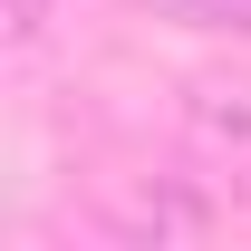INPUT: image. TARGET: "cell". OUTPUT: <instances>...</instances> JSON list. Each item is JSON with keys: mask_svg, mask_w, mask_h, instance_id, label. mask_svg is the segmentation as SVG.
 <instances>
[{"mask_svg": "<svg viewBox=\"0 0 251 251\" xmlns=\"http://www.w3.org/2000/svg\"><path fill=\"white\" fill-rule=\"evenodd\" d=\"M193 155L222 164V184L251 203V97H222V87L193 97Z\"/></svg>", "mask_w": 251, "mask_h": 251, "instance_id": "6da1fadb", "label": "cell"}, {"mask_svg": "<svg viewBox=\"0 0 251 251\" xmlns=\"http://www.w3.org/2000/svg\"><path fill=\"white\" fill-rule=\"evenodd\" d=\"M126 232H155V242H193V232H203V203H184V193H145V203H126Z\"/></svg>", "mask_w": 251, "mask_h": 251, "instance_id": "7a4b0ae2", "label": "cell"}, {"mask_svg": "<svg viewBox=\"0 0 251 251\" xmlns=\"http://www.w3.org/2000/svg\"><path fill=\"white\" fill-rule=\"evenodd\" d=\"M174 20H193V29H242L251 39V0H164Z\"/></svg>", "mask_w": 251, "mask_h": 251, "instance_id": "3957f363", "label": "cell"}, {"mask_svg": "<svg viewBox=\"0 0 251 251\" xmlns=\"http://www.w3.org/2000/svg\"><path fill=\"white\" fill-rule=\"evenodd\" d=\"M10 10V49H39V29H49V0H0Z\"/></svg>", "mask_w": 251, "mask_h": 251, "instance_id": "277c9868", "label": "cell"}]
</instances>
